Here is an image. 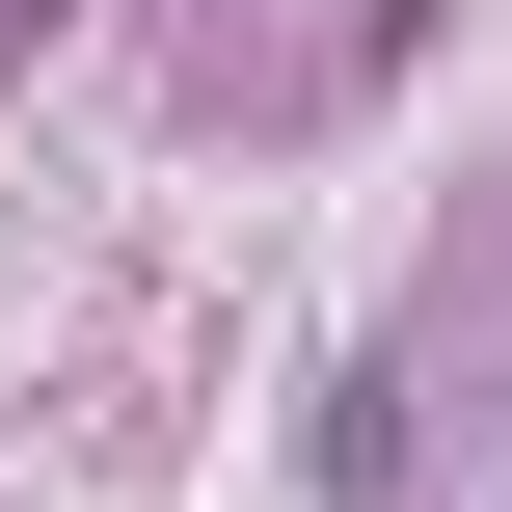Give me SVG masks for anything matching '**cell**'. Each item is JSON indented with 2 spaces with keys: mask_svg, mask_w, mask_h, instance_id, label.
I'll return each instance as SVG.
<instances>
[{
  "mask_svg": "<svg viewBox=\"0 0 512 512\" xmlns=\"http://www.w3.org/2000/svg\"><path fill=\"white\" fill-rule=\"evenodd\" d=\"M27 27H54V0H0V54H27Z\"/></svg>",
  "mask_w": 512,
  "mask_h": 512,
  "instance_id": "7a4b0ae2",
  "label": "cell"
},
{
  "mask_svg": "<svg viewBox=\"0 0 512 512\" xmlns=\"http://www.w3.org/2000/svg\"><path fill=\"white\" fill-rule=\"evenodd\" d=\"M432 432H459V459H512V189L459 216V270L405 297V351H351V378H324V486H405Z\"/></svg>",
  "mask_w": 512,
  "mask_h": 512,
  "instance_id": "6da1fadb",
  "label": "cell"
}]
</instances>
